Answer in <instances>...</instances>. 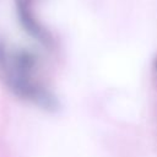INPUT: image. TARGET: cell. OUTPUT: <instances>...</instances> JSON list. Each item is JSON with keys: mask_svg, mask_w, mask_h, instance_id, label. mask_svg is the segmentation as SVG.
<instances>
[{"mask_svg": "<svg viewBox=\"0 0 157 157\" xmlns=\"http://www.w3.org/2000/svg\"><path fill=\"white\" fill-rule=\"evenodd\" d=\"M15 2L21 27L39 43H42L45 47H50L53 44V38L50 33L45 29V27H43L40 22L36 18L31 7L32 0H15Z\"/></svg>", "mask_w": 157, "mask_h": 157, "instance_id": "cell-2", "label": "cell"}, {"mask_svg": "<svg viewBox=\"0 0 157 157\" xmlns=\"http://www.w3.org/2000/svg\"><path fill=\"white\" fill-rule=\"evenodd\" d=\"M37 64L38 59L34 53L27 49L9 50L0 40V76L9 88L18 97L44 109H56V97L34 77Z\"/></svg>", "mask_w": 157, "mask_h": 157, "instance_id": "cell-1", "label": "cell"}, {"mask_svg": "<svg viewBox=\"0 0 157 157\" xmlns=\"http://www.w3.org/2000/svg\"><path fill=\"white\" fill-rule=\"evenodd\" d=\"M155 70H156V72H157V58H156V60H155Z\"/></svg>", "mask_w": 157, "mask_h": 157, "instance_id": "cell-3", "label": "cell"}]
</instances>
